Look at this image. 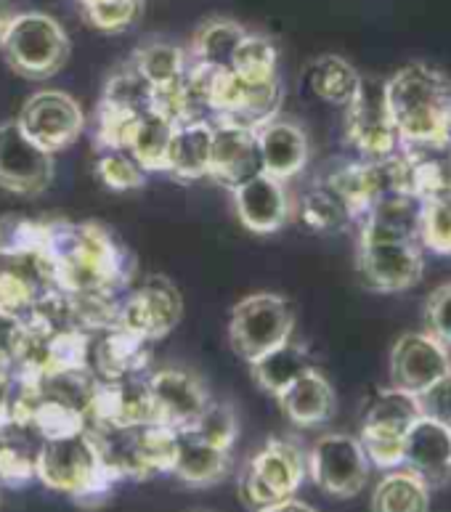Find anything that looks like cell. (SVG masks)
<instances>
[{"label":"cell","instance_id":"14","mask_svg":"<svg viewBox=\"0 0 451 512\" xmlns=\"http://www.w3.org/2000/svg\"><path fill=\"white\" fill-rule=\"evenodd\" d=\"M152 396L154 422L170 430H186L213 401L202 377L189 369L168 367L146 377Z\"/></svg>","mask_w":451,"mask_h":512},{"label":"cell","instance_id":"19","mask_svg":"<svg viewBox=\"0 0 451 512\" xmlns=\"http://www.w3.org/2000/svg\"><path fill=\"white\" fill-rule=\"evenodd\" d=\"M149 361H152V345L125 329L112 327L93 337L88 367L99 383H120L130 377L149 375Z\"/></svg>","mask_w":451,"mask_h":512},{"label":"cell","instance_id":"3","mask_svg":"<svg viewBox=\"0 0 451 512\" xmlns=\"http://www.w3.org/2000/svg\"><path fill=\"white\" fill-rule=\"evenodd\" d=\"M35 478L46 489L67 494L83 505L104 499L117 483L109 475L99 446H96L88 428L80 430V433L46 438L40 446Z\"/></svg>","mask_w":451,"mask_h":512},{"label":"cell","instance_id":"25","mask_svg":"<svg viewBox=\"0 0 451 512\" xmlns=\"http://www.w3.org/2000/svg\"><path fill=\"white\" fill-rule=\"evenodd\" d=\"M247 30L231 19H207L197 27L192 38V48L186 51L189 62L199 67L226 72L234 64L239 43L245 40Z\"/></svg>","mask_w":451,"mask_h":512},{"label":"cell","instance_id":"26","mask_svg":"<svg viewBox=\"0 0 451 512\" xmlns=\"http://www.w3.org/2000/svg\"><path fill=\"white\" fill-rule=\"evenodd\" d=\"M173 128L176 125L170 123L168 117L149 109V112L138 115L130 123L123 152H128L146 173H160V170H165V162H168V144L170 136H173Z\"/></svg>","mask_w":451,"mask_h":512},{"label":"cell","instance_id":"12","mask_svg":"<svg viewBox=\"0 0 451 512\" xmlns=\"http://www.w3.org/2000/svg\"><path fill=\"white\" fill-rule=\"evenodd\" d=\"M345 138L364 160H385L401 152V138L385 107L383 85L361 83L356 99L345 107Z\"/></svg>","mask_w":451,"mask_h":512},{"label":"cell","instance_id":"21","mask_svg":"<svg viewBox=\"0 0 451 512\" xmlns=\"http://www.w3.org/2000/svg\"><path fill=\"white\" fill-rule=\"evenodd\" d=\"M409 473L438 489L451 481V425L420 417L404 441V465Z\"/></svg>","mask_w":451,"mask_h":512},{"label":"cell","instance_id":"39","mask_svg":"<svg viewBox=\"0 0 451 512\" xmlns=\"http://www.w3.org/2000/svg\"><path fill=\"white\" fill-rule=\"evenodd\" d=\"M24 335H27L24 316L0 311V369H11L16 375V367L22 359Z\"/></svg>","mask_w":451,"mask_h":512},{"label":"cell","instance_id":"44","mask_svg":"<svg viewBox=\"0 0 451 512\" xmlns=\"http://www.w3.org/2000/svg\"><path fill=\"white\" fill-rule=\"evenodd\" d=\"M446 138H449L451 144V96L449 101H446Z\"/></svg>","mask_w":451,"mask_h":512},{"label":"cell","instance_id":"43","mask_svg":"<svg viewBox=\"0 0 451 512\" xmlns=\"http://www.w3.org/2000/svg\"><path fill=\"white\" fill-rule=\"evenodd\" d=\"M19 14L14 8V3L11 0H0V38H3V32L8 30V24H11V19Z\"/></svg>","mask_w":451,"mask_h":512},{"label":"cell","instance_id":"17","mask_svg":"<svg viewBox=\"0 0 451 512\" xmlns=\"http://www.w3.org/2000/svg\"><path fill=\"white\" fill-rule=\"evenodd\" d=\"M263 173L258 157L255 128L231 120H213V154L210 178L226 189H237L253 176Z\"/></svg>","mask_w":451,"mask_h":512},{"label":"cell","instance_id":"40","mask_svg":"<svg viewBox=\"0 0 451 512\" xmlns=\"http://www.w3.org/2000/svg\"><path fill=\"white\" fill-rule=\"evenodd\" d=\"M414 398H417V406H420V417H430V420L451 425V372L438 377L436 383L420 390Z\"/></svg>","mask_w":451,"mask_h":512},{"label":"cell","instance_id":"37","mask_svg":"<svg viewBox=\"0 0 451 512\" xmlns=\"http://www.w3.org/2000/svg\"><path fill=\"white\" fill-rule=\"evenodd\" d=\"M85 22L101 32H125L141 14V0H77Z\"/></svg>","mask_w":451,"mask_h":512},{"label":"cell","instance_id":"10","mask_svg":"<svg viewBox=\"0 0 451 512\" xmlns=\"http://www.w3.org/2000/svg\"><path fill=\"white\" fill-rule=\"evenodd\" d=\"M422 245L417 239L367 237L359 234V271L377 292H404L420 282Z\"/></svg>","mask_w":451,"mask_h":512},{"label":"cell","instance_id":"2","mask_svg":"<svg viewBox=\"0 0 451 512\" xmlns=\"http://www.w3.org/2000/svg\"><path fill=\"white\" fill-rule=\"evenodd\" d=\"M383 96L401 146H449L446 101L451 96V85L436 67L422 62L406 64L385 80Z\"/></svg>","mask_w":451,"mask_h":512},{"label":"cell","instance_id":"36","mask_svg":"<svg viewBox=\"0 0 451 512\" xmlns=\"http://www.w3.org/2000/svg\"><path fill=\"white\" fill-rule=\"evenodd\" d=\"M420 245L436 255H451V197L425 199L420 213Z\"/></svg>","mask_w":451,"mask_h":512},{"label":"cell","instance_id":"16","mask_svg":"<svg viewBox=\"0 0 451 512\" xmlns=\"http://www.w3.org/2000/svg\"><path fill=\"white\" fill-rule=\"evenodd\" d=\"M54 290L51 268L38 250L0 253V311L30 314Z\"/></svg>","mask_w":451,"mask_h":512},{"label":"cell","instance_id":"11","mask_svg":"<svg viewBox=\"0 0 451 512\" xmlns=\"http://www.w3.org/2000/svg\"><path fill=\"white\" fill-rule=\"evenodd\" d=\"M24 136L32 138L48 154L62 152L85 130V112L69 93L38 91L24 101L16 117Z\"/></svg>","mask_w":451,"mask_h":512},{"label":"cell","instance_id":"24","mask_svg":"<svg viewBox=\"0 0 451 512\" xmlns=\"http://www.w3.org/2000/svg\"><path fill=\"white\" fill-rule=\"evenodd\" d=\"M231 470V454L229 451L215 449L197 438L192 430H176V457L170 475H176L178 481L189 483V486H213L221 483Z\"/></svg>","mask_w":451,"mask_h":512},{"label":"cell","instance_id":"23","mask_svg":"<svg viewBox=\"0 0 451 512\" xmlns=\"http://www.w3.org/2000/svg\"><path fill=\"white\" fill-rule=\"evenodd\" d=\"M210 154H213V120L178 123L170 136L165 173L181 181L210 178Z\"/></svg>","mask_w":451,"mask_h":512},{"label":"cell","instance_id":"20","mask_svg":"<svg viewBox=\"0 0 451 512\" xmlns=\"http://www.w3.org/2000/svg\"><path fill=\"white\" fill-rule=\"evenodd\" d=\"M231 194H234L239 223L253 234H276L290 221L292 202L287 184L266 173H258Z\"/></svg>","mask_w":451,"mask_h":512},{"label":"cell","instance_id":"27","mask_svg":"<svg viewBox=\"0 0 451 512\" xmlns=\"http://www.w3.org/2000/svg\"><path fill=\"white\" fill-rule=\"evenodd\" d=\"M250 369H253L255 385L276 398L282 390L290 388L300 375L314 369V361H311V353H308L306 345L287 340L274 351H268L266 356L255 359Z\"/></svg>","mask_w":451,"mask_h":512},{"label":"cell","instance_id":"35","mask_svg":"<svg viewBox=\"0 0 451 512\" xmlns=\"http://www.w3.org/2000/svg\"><path fill=\"white\" fill-rule=\"evenodd\" d=\"M96 176L112 192H130L146 184V173L128 152L120 149H99L96 157Z\"/></svg>","mask_w":451,"mask_h":512},{"label":"cell","instance_id":"18","mask_svg":"<svg viewBox=\"0 0 451 512\" xmlns=\"http://www.w3.org/2000/svg\"><path fill=\"white\" fill-rule=\"evenodd\" d=\"M255 141H258L260 168L266 176L287 184L290 178L306 170L311 144H308V133L298 123L279 115L271 117L255 128Z\"/></svg>","mask_w":451,"mask_h":512},{"label":"cell","instance_id":"5","mask_svg":"<svg viewBox=\"0 0 451 512\" xmlns=\"http://www.w3.org/2000/svg\"><path fill=\"white\" fill-rule=\"evenodd\" d=\"M306 475L308 459L303 446L292 438H271L242 467L237 481L239 499L253 512H263L295 499Z\"/></svg>","mask_w":451,"mask_h":512},{"label":"cell","instance_id":"1","mask_svg":"<svg viewBox=\"0 0 451 512\" xmlns=\"http://www.w3.org/2000/svg\"><path fill=\"white\" fill-rule=\"evenodd\" d=\"M59 292L77 298H123L133 258L115 231L96 221H40L38 245Z\"/></svg>","mask_w":451,"mask_h":512},{"label":"cell","instance_id":"15","mask_svg":"<svg viewBox=\"0 0 451 512\" xmlns=\"http://www.w3.org/2000/svg\"><path fill=\"white\" fill-rule=\"evenodd\" d=\"M451 372V351L430 332H404L390 348V380L406 393H420Z\"/></svg>","mask_w":451,"mask_h":512},{"label":"cell","instance_id":"42","mask_svg":"<svg viewBox=\"0 0 451 512\" xmlns=\"http://www.w3.org/2000/svg\"><path fill=\"white\" fill-rule=\"evenodd\" d=\"M263 512H316V510L311 505H306V502H300V499H287V502H282V505L268 507V510Z\"/></svg>","mask_w":451,"mask_h":512},{"label":"cell","instance_id":"31","mask_svg":"<svg viewBox=\"0 0 451 512\" xmlns=\"http://www.w3.org/2000/svg\"><path fill=\"white\" fill-rule=\"evenodd\" d=\"M300 223L306 226L308 231H316V234H335V231H343L345 226H351L353 218L348 213V207L340 197H337L327 184L311 186L303 197H300L298 205Z\"/></svg>","mask_w":451,"mask_h":512},{"label":"cell","instance_id":"4","mask_svg":"<svg viewBox=\"0 0 451 512\" xmlns=\"http://www.w3.org/2000/svg\"><path fill=\"white\" fill-rule=\"evenodd\" d=\"M99 446L101 459L115 481H146L170 473L176 457V430L165 425H130V428H88Z\"/></svg>","mask_w":451,"mask_h":512},{"label":"cell","instance_id":"13","mask_svg":"<svg viewBox=\"0 0 451 512\" xmlns=\"http://www.w3.org/2000/svg\"><path fill=\"white\" fill-rule=\"evenodd\" d=\"M54 181V154L24 136L16 120L0 125V189L11 194L46 192Z\"/></svg>","mask_w":451,"mask_h":512},{"label":"cell","instance_id":"33","mask_svg":"<svg viewBox=\"0 0 451 512\" xmlns=\"http://www.w3.org/2000/svg\"><path fill=\"white\" fill-rule=\"evenodd\" d=\"M276 62H279V54H276L274 40L266 38V35H258V32H247L245 40L239 43L237 54H234V64H231V72L245 80H276L279 72H276Z\"/></svg>","mask_w":451,"mask_h":512},{"label":"cell","instance_id":"34","mask_svg":"<svg viewBox=\"0 0 451 512\" xmlns=\"http://www.w3.org/2000/svg\"><path fill=\"white\" fill-rule=\"evenodd\" d=\"M186 430H192L194 436L202 438L205 444L215 446V449L229 451L234 449V441L239 436V422L234 406L226 404V401H210L205 406V412L199 414L197 420L189 425Z\"/></svg>","mask_w":451,"mask_h":512},{"label":"cell","instance_id":"45","mask_svg":"<svg viewBox=\"0 0 451 512\" xmlns=\"http://www.w3.org/2000/svg\"><path fill=\"white\" fill-rule=\"evenodd\" d=\"M449 160H451V144H449Z\"/></svg>","mask_w":451,"mask_h":512},{"label":"cell","instance_id":"30","mask_svg":"<svg viewBox=\"0 0 451 512\" xmlns=\"http://www.w3.org/2000/svg\"><path fill=\"white\" fill-rule=\"evenodd\" d=\"M128 62L136 67V72L146 83L152 85V91H165L170 85L184 80L189 56L184 48L154 40V43H144L141 48H136V54L130 56Z\"/></svg>","mask_w":451,"mask_h":512},{"label":"cell","instance_id":"22","mask_svg":"<svg viewBox=\"0 0 451 512\" xmlns=\"http://www.w3.org/2000/svg\"><path fill=\"white\" fill-rule=\"evenodd\" d=\"M279 409L298 428H319L335 414V390L319 369H308L279 396Z\"/></svg>","mask_w":451,"mask_h":512},{"label":"cell","instance_id":"6","mask_svg":"<svg viewBox=\"0 0 451 512\" xmlns=\"http://www.w3.org/2000/svg\"><path fill=\"white\" fill-rule=\"evenodd\" d=\"M0 54L16 75L27 80H48L62 72L69 59V38L54 16L43 11H22L0 38Z\"/></svg>","mask_w":451,"mask_h":512},{"label":"cell","instance_id":"28","mask_svg":"<svg viewBox=\"0 0 451 512\" xmlns=\"http://www.w3.org/2000/svg\"><path fill=\"white\" fill-rule=\"evenodd\" d=\"M306 83L316 99L327 101L332 107H348L356 93L361 91V75L351 62H345L343 56L327 54L319 56L308 64Z\"/></svg>","mask_w":451,"mask_h":512},{"label":"cell","instance_id":"32","mask_svg":"<svg viewBox=\"0 0 451 512\" xmlns=\"http://www.w3.org/2000/svg\"><path fill=\"white\" fill-rule=\"evenodd\" d=\"M417 420H420V406H417L414 393H406V390L390 385L369 401L361 425H380V428L409 433V428Z\"/></svg>","mask_w":451,"mask_h":512},{"label":"cell","instance_id":"8","mask_svg":"<svg viewBox=\"0 0 451 512\" xmlns=\"http://www.w3.org/2000/svg\"><path fill=\"white\" fill-rule=\"evenodd\" d=\"M306 459L311 481L337 499L356 497L367 486L372 470L359 438L351 433H327L316 438L311 451H306Z\"/></svg>","mask_w":451,"mask_h":512},{"label":"cell","instance_id":"29","mask_svg":"<svg viewBox=\"0 0 451 512\" xmlns=\"http://www.w3.org/2000/svg\"><path fill=\"white\" fill-rule=\"evenodd\" d=\"M372 512H430L428 483L406 467L388 470L375 486Z\"/></svg>","mask_w":451,"mask_h":512},{"label":"cell","instance_id":"7","mask_svg":"<svg viewBox=\"0 0 451 512\" xmlns=\"http://www.w3.org/2000/svg\"><path fill=\"white\" fill-rule=\"evenodd\" d=\"M292 332H295V308L290 300L276 292H253L239 300L231 311V348L247 364L292 340Z\"/></svg>","mask_w":451,"mask_h":512},{"label":"cell","instance_id":"9","mask_svg":"<svg viewBox=\"0 0 451 512\" xmlns=\"http://www.w3.org/2000/svg\"><path fill=\"white\" fill-rule=\"evenodd\" d=\"M181 314H184V303H181L176 284L165 276H152L141 287L128 290L117 300L115 327L154 345L176 329Z\"/></svg>","mask_w":451,"mask_h":512},{"label":"cell","instance_id":"41","mask_svg":"<svg viewBox=\"0 0 451 512\" xmlns=\"http://www.w3.org/2000/svg\"><path fill=\"white\" fill-rule=\"evenodd\" d=\"M16 393H19V377L11 369H0V420L11 414Z\"/></svg>","mask_w":451,"mask_h":512},{"label":"cell","instance_id":"38","mask_svg":"<svg viewBox=\"0 0 451 512\" xmlns=\"http://www.w3.org/2000/svg\"><path fill=\"white\" fill-rule=\"evenodd\" d=\"M425 332H430L451 351V282L430 292L425 303Z\"/></svg>","mask_w":451,"mask_h":512}]
</instances>
